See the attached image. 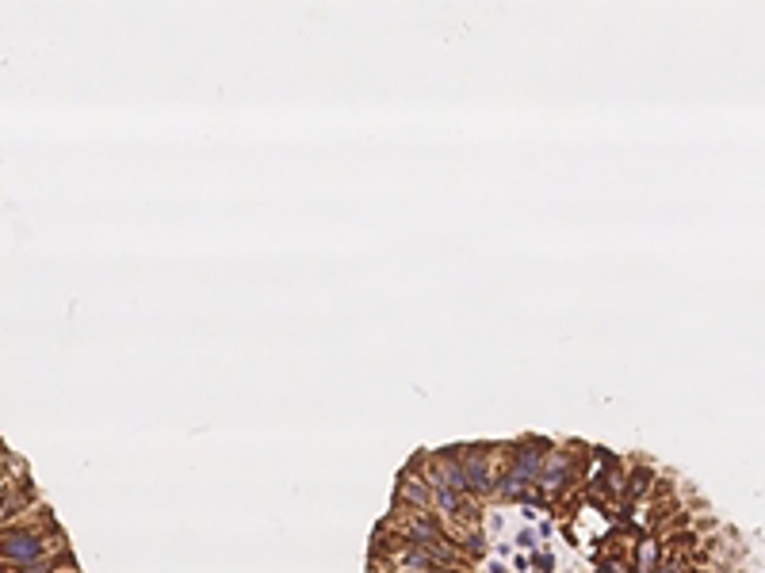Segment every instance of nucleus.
I'll return each instance as SVG.
<instances>
[{
  "label": "nucleus",
  "mask_w": 765,
  "mask_h": 573,
  "mask_svg": "<svg viewBox=\"0 0 765 573\" xmlns=\"http://www.w3.org/2000/svg\"><path fill=\"white\" fill-rule=\"evenodd\" d=\"M654 485H659V470L650 467V463H632L627 467V497L624 505H639L643 497H654Z\"/></svg>",
  "instance_id": "obj_2"
},
{
  "label": "nucleus",
  "mask_w": 765,
  "mask_h": 573,
  "mask_svg": "<svg viewBox=\"0 0 765 573\" xmlns=\"http://www.w3.org/2000/svg\"><path fill=\"white\" fill-rule=\"evenodd\" d=\"M4 573H81V570H77L73 550H62V554H50L46 562L23 565V570H4Z\"/></svg>",
  "instance_id": "obj_3"
},
{
  "label": "nucleus",
  "mask_w": 765,
  "mask_h": 573,
  "mask_svg": "<svg viewBox=\"0 0 765 573\" xmlns=\"http://www.w3.org/2000/svg\"><path fill=\"white\" fill-rule=\"evenodd\" d=\"M555 447L547 436H520V440L505 443V478L520 485H540L543 478V458Z\"/></svg>",
  "instance_id": "obj_1"
},
{
  "label": "nucleus",
  "mask_w": 765,
  "mask_h": 573,
  "mask_svg": "<svg viewBox=\"0 0 765 573\" xmlns=\"http://www.w3.org/2000/svg\"><path fill=\"white\" fill-rule=\"evenodd\" d=\"M532 565H536V573H551V570H555V554H547V550H540V554L532 558Z\"/></svg>",
  "instance_id": "obj_4"
},
{
  "label": "nucleus",
  "mask_w": 765,
  "mask_h": 573,
  "mask_svg": "<svg viewBox=\"0 0 765 573\" xmlns=\"http://www.w3.org/2000/svg\"><path fill=\"white\" fill-rule=\"evenodd\" d=\"M517 543H520V547H536V532H532V527H525V532L517 535Z\"/></svg>",
  "instance_id": "obj_5"
}]
</instances>
